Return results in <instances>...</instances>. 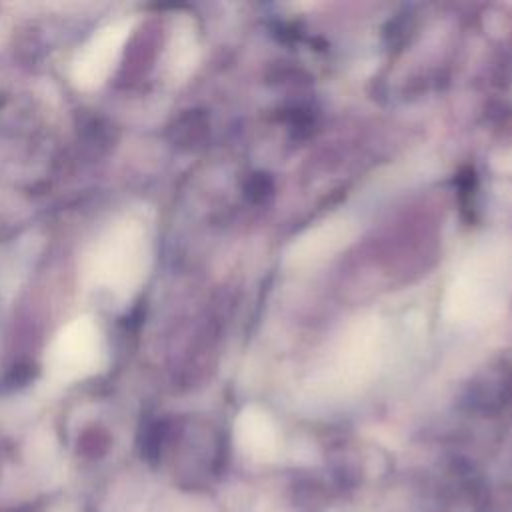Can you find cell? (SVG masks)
<instances>
[{
    "instance_id": "cell-3",
    "label": "cell",
    "mask_w": 512,
    "mask_h": 512,
    "mask_svg": "<svg viewBox=\"0 0 512 512\" xmlns=\"http://www.w3.org/2000/svg\"><path fill=\"white\" fill-rule=\"evenodd\" d=\"M130 30L132 20H116L96 30L72 60V80L84 90L100 86L118 62Z\"/></svg>"
},
{
    "instance_id": "cell-1",
    "label": "cell",
    "mask_w": 512,
    "mask_h": 512,
    "mask_svg": "<svg viewBox=\"0 0 512 512\" xmlns=\"http://www.w3.org/2000/svg\"><path fill=\"white\" fill-rule=\"evenodd\" d=\"M148 262V240L134 218L110 224L86 258V278L114 296H130L142 280Z\"/></svg>"
},
{
    "instance_id": "cell-2",
    "label": "cell",
    "mask_w": 512,
    "mask_h": 512,
    "mask_svg": "<svg viewBox=\"0 0 512 512\" xmlns=\"http://www.w3.org/2000/svg\"><path fill=\"white\" fill-rule=\"evenodd\" d=\"M104 362V338L90 316L68 322L46 350V374L58 382L92 376Z\"/></svg>"
}]
</instances>
